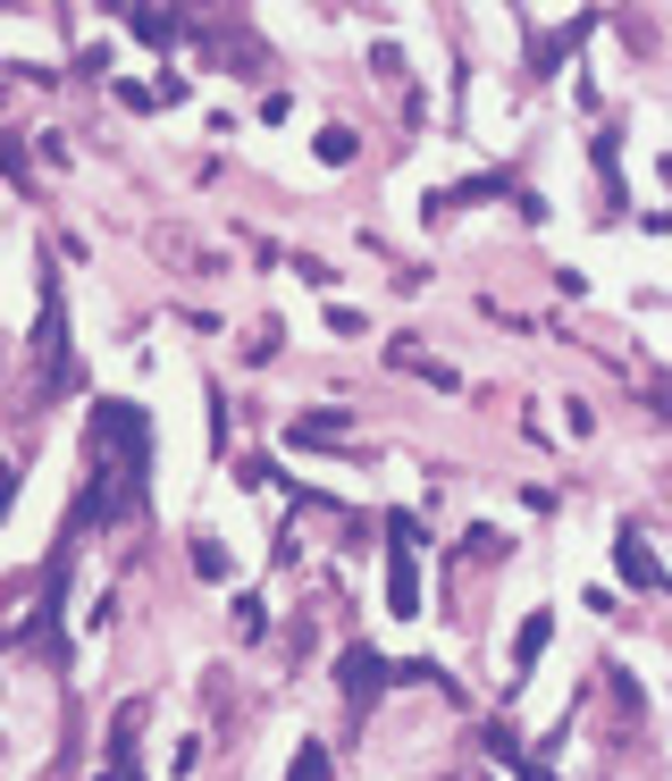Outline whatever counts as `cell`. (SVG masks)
Here are the masks:
<instances>
[{
    "label": "cell",
    "mask_w": 672,
    "mask_h": 781,
    "mask_svg": "<svg viewBox=\"0 0 672 781\" xmlns=\"http://www.w3.org/2000/svg\"><path fill=\"white\" fill-rule=\"evenodd\" d=\"M134 42H185V9H118Z\"/></svg>",
    "instance_id": "cell-2"
},
{
    "label": "cell",
    "mask_w": 672,
    "mask_h": 781,
    "mask_svg": "<svg viewBox=\"0 0 672 781\" xmlns=\"http://www.w3.org/2000/svg\"><path fill=\"white\" fill-rule=\"evenodd\" d=\"M320 160H328V169L362 160V134H353V127H320Z\"/></svg>",
    "instance_id": "cell-5"
},
{
    "label": "cell",
    "mask_w": 672,
    "mask_h": 781,
    "mask_svg": "<svg viewBox=\"0 0 672 781\" xmlns=\"http://www.w3.org/2000/svg\"><path fill=\"white\" fill-rule=\"evenodd\" d=\"M462 554H480V563H497V554H504V538H497V530H471V538H462Z\"/></svg>",
    "instance_id": "cell-9"
},
{
    "label": "cell",
    "mask_w": 672,
    "mask_h": 781,
    "mask_svg": "<svg viewBox=\"0 0 672 781\" xmlns=\"http://www.w3.org/2000/svg\"><path fill=\"white\" fill-rule=\"evenodd\" d=\"M287 438H294V445H345V420H337V412H303Z\"/></svg>",
    "instance_id": "cell-4"
},
{
    "label": "cell",
    "mask_w": 672,
    "mask_h": 781,
    "mask_svg": "<svg viewBox=\"0 0 672 781\" xmlns=\"http://www.w3.org/2000/svg\"><path fill=\"white\" fill-rule=\"evenodd\" d=\"M337 681H345L353 714H362V705H379V689H387V664H379L370 648H345V655H337Z\"/></svg>",
    "instance_id": "cell-1"
},
{
    "label": "cell",
    "mask_w": 672,
    "mask_h": 781,
    "mask_svg": "<svg viewBox=\"0 0 672 781\" xmlns=\"http://www.w3.org/2000/svg\"><path fill=\"white\" fill-rule=\"evenodd\" d=\"M110 781H134V773H127V764H118V773H110Z\"/></svg>",
    "instance_id": "cell-11"
},
{
    "label": "cell",
    "mask_w": 672,
    "mask_h": 781,
    "mask_svg": "<svg viewBox=\"0 0 672 781\" xmlns=\"http://www.w3.org/2000/svg\"><path fill=\"white\" fill-rule=\"evenodd\" d=\"M294 781H328V748H320V740L294 748Z\"/></svg>",
    "instance_id": "cell-7"
},
{
    "label": "cell",
    "mask_w": 672,
    "mask_h": 781,
    "mask_svg": "<svg viewBox=\"0 0 672 781\" xmlns=\"http://www.w3.org/2000/svg\"><path fill=\"white\" fill-rule=\"evenodd\" d=\"M193 572H202V580H228V554H219L211 538H193Z\"/></svg>",
    "instance_id": "cell-8"
},
{
    "label": "cell",
    "mask_w": 672,
    "mask_h": 781,
    "mask_svg": "<svg viewBox=\"0 0 672 781\" xmlns=\"http://www.w3.org/2000/svg\"><path fill=\"white\" fill-rule=\"evenodd\" d=\"M614 554H622V580H631V589H655V580H664V563L648 554V538H639V530H622Z\"/></svg>",
    "instance_id": "cell-3"
},
{
    "label": "cell",
    "mask_w": 672,
    "mask_h": 781,
    "mask_svg": "<svg viewBox=\"0 0 672 781\" xmlns=\"http://www.w3.org/2000/svg\"><path fill=\"white\" fill-rule=\"evenodd\" d=\"M261 630H269V613H261V605L244 597V605H235V639H261Z\"/></svg>",
    "instance_id": "cell-10"
},
{
    "label": "cell",
    "mask_w": 672,
    "mask_h": 781,
    "mask_svg": "<svg viewBox=\"0 0 672 781\" xmlns=\"http://www.w3.org/2000/svg\"><path fill=\"white\" fill-rule=\"evenodd\" d=\"M538 648H546V605H538V613H530V622H521V639H513V664H530V655H538Z\"/></svg>",
    "instance_id": "cell-6"
}]
</instances>
